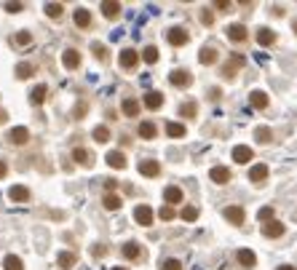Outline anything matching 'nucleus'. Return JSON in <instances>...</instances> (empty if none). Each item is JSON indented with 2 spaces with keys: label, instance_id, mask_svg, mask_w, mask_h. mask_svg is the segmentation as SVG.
I'll list each match as a JSON object with an SVG mask.
<instances>
[{
  "label": "nucleus",
  "instance_id": "aec40b11",
  "mask_svg": "<svg viewBox=\"0 0 297 270\" xmlns=\"http://www.w3.org/2000/svg\"><path fill=\"white\" fill-rule=\"evenodd\" d=\"M73 161L80 163L83 169H91V166H94V158H91V152H89L86 147H75V150H73Z\"/></svg>",
  "mask_w": 297,
  "mask_h": 270
},
{
  "label": "nucleus",
  "instance_id": "79ce46f5",
  "mask_svg": "<svg viewBox=\"0 0 297 270\" xmlns=\"http://www.w3.org/2000/svg\"><path fill=\"white\" fill-rule=\"evenodd\" d=\"M180 217H182L185 222H196V219H198V209H196V206H185V209L180 211Z\"/></svg>",
  "mask_w": 297,
  "mask_h": 270
},
{
  "label": "nucleus",
  "instance_id": "dca6fc26",
  "mask_svg": "<svg viewBox=\"0 0 297 270\" xmlns=\"http://www.w3.org/2000/svg\"><path fill=\"white\" fill-rule=\"evenodd\" d=\"M142 104H145L147 110H161L163 107V94L161 91H147L145 99H142Z\"/></svg>",
  "mask_w": 297,
  "mask_h": 270
},
{
  "label": "nucleus",
  "instance_id": "f3484780",
  "mask_svg": "<svg viewBox=\"0 0 297 270\" xmlns=\"http://www.w3.org/2000/svg\"><path fill=\"white\" fill-rule=\"evenodd\" d=\"M241 64H244V56H239V54H233V56H230V62H228V64H225V67H222V78H228V80H233V78H236V70H239Z\"/></svg>",
  "mask_w": 297,
  "mask_h": 270
},
{
  "label": "nucleus",
  "instance_id": "8fccbe9b",
  "mask_svg": "<svg viewBox=\"0 0 297 270\" xmlns=\"http://www.w3.org/2000/svg\"><path fill=\"white\" fill-rule=\"evenodd\" d=\"M201 21H204V25H211V21H215V16H211V11H201Z\"/></svg>",
  "mask_w": 297,
  "mask_h": 270
},
{
  "label": "nucleus",
  "instance_id": "7ed1b4c3",
  "mask_svg": "<svg viewBox=\"0 0 297 270\" xmlns=\"http://www.w3.org/2000/svg\"><path fill=\"white\" fill-rule=\"evenodd\" d=\"M6 139H8L11 145L22 147V145L30 142V128H27V126H16V128H11V131L6 134Z\"/></svg>",
  "mask_w": 297,
  "mask_h": 270
},
{
  "label": "nucleus",
  "instance_id": "6e6d98bb",
  "mask_svg": "<svg viewBox=\"0 0 297 270\" xmlns=\"http://www.w3.org/2000/svg\"><path fill=\"white\" fill-rule=\"evenodd\" d=\"M6 121H8V112H6V110H0V123H6Z\"/></svg>",
  "mask_w": 297,
  "mask_h": 270
},
{
  "label": "nucleus",
  "instance_id": "de8ad7c7",
  "mask_svg": "<svg viewBox=\"0 0 297 270\" xmlns=\"http://www.w3.org/2000/svg\"><path fill=\"white\" fill-rule=\"evenodd\" d=\"M158 217H161L163 222H169V219H174V209H172V206H163V209L158 211Z\"/></svg>",
  "mask_w": 297,
  "mask_h": 270
},
{
  "label": "nucleus",
  "instance_id": "5fc2aeb1",
  "mask_svg": "<svg viewBox=\"0 0 297 270\" xmlns=\"http://www.w3.org/2000/svg\"><path fill=\"white\" fill-rule=\"evenodd\" d=\"M6 177H8V163L0 161V179H6Z\"/></svg>",
  "mask_w": 297,
  "mask_h": 270
},
{
  "label": "nucleus",
  "instance_id": "bb28decb",
  "mask_svg": "<svg viewBox=\"0 0 297 270\" xmlns=\"http://www.w3.org/2000/svg\"><path fill=\"white\" fill-rule=\"evenodd\" d=\"M257 43H260V46H265V49H268V46H273V43H276V32H273L270 27H260V30H257Z\"/></svg>",
  "mask_w": 297,
  "mask_h": 270
},
{
  "label": "nucleus",
  "instance_id": "ddd939ff",
  "mask_svg": "<svg viewBox=\"0 0 297 270\" xmlns=\"http://www.w3.org/2000/svg\"><path fill=\"white\" fill-rule=\"evenodd\" d=\"M62 64H65L67 70H78V67L83 64V56H80V51H75V49H67V51L62 54Z\"/></svg>",
  "mask_w": 297,
  "mask_h": 270
},
{
  "label": "nucleus",
  "instance_id": "72a5a7b5",
  "mask_svg": "<svg viewBox=\"0 0 297 270\" xmlns=\"http://www.w3.org/2000/svg\"><path fill=\"white\" fill-rule=\"evenodd\" d=\"M3 270H25V262H22V257H16V254H6Z\"/></svg>",
  "mask_w": 297,
  "mask_h": 270
},
{
  "label": "nucleus",
  "instance_id": "393cba45",
  "mask_svg": "<svg viewBox=\"0 0 297 270\" xmlns=\"http://www.w3.org/2000/svg\"><path fill=\"white\" fill-rule=\"evenodd\" d=\"M228 38H230L233 43H244V40L249 38V32H246L244 25H230V27H228Z\"/></svg>",
  "mask_w": 297,
  "mask_h": 270
},
{
  "label": "nucleus",
  "instance_id": "7c9ffc66",
  "mask_svg": "<svg viewBox=\"0 0 297 270\" xmlns=\"http://www.w3.org/2000/svg\"><path fill=\"white\" fill-rule=\"evenodd\" d=\"M56 262H59V267H65V270H70L75 262H78V257L73 254V252H59L56 254Z\"/></svg>",
  "mask_w": 297,
  "mask_h": 270
},
{
  "label": "nucleus",
  "instance_id": "13d9d810",
  "mask_svg": "<svg viewBox=\"0 0 297 270\" xmlns=\"http://www.w3.org/2000/svg\"><path fill=\"white\" fill-rule=\"evenodd\" d=\"M292 30H294V35H297V21H294V25H292Z\"/></svg>",
  "mask_w": 297,
  "mask_h": 270
},
{
  "label": "nucleus",
  "instance_id": "6e6552de",
  "mask_svg": "<svg viewBox=\"0 0 297 270\" xmlns=\"http://www.w3.org/2000/svg\"><path fill=\"white\" fill-rule=\"evenodd\" d=\"M222 217L228 219L230 225H244V219H246V211H244L241 206H225Z\"/></svg>",
  "mask_w": 297,
  "mask_h": 270
},
{
  "label": "nucleus",
  "instance_id": "c9c22d12",
  "mask_svg": "<svg viewBox=\"0 0 297 270\" xmlns=\"http://www.w3.org/2000/svg\"><path fill=\"white\" fill-rule=\"evenodd\" d=\"M43 8H46V16H49V19H62V14H65L62 3H46Z\"/></svg>",
  "mask_w": 297,
  "mask_h": 270
},
{
  "label": "nucleus",
  "instance_id": "f704fd0d",
  "mask_svg": "<svg viewBox=\"0 0 297 270\" xmlns=\"http://www.w3.org/2000/svg\"><path fill=\"white\" fill-rule=\"evenodd\" d=\"M91 137H94V142L104 145V142H110V128H108V126H97V128L91 131Z\"/></svg>",
  "mask_w": 297,
  "mask_h": 270
},
{
  "label": "nucleus",
  "instance_id": "09e8293b",
  "mask_svg": "<svg viewBox=\"0 0 297 270\" xmlns=\"http://www.w3.org/2000/svg\"><path fill=\"white\" fill-rule=\"evenodd\" d=\"M6 11L8 14H22V11H25V3H6Z\"/></svg>",
  "mask_w": 297,
  "mask_h": 270
},
{
  "label": "nucleus",
  "instance_id": "423d86ee",
  "mask_svg": "<svg viewBox=\"0 0 297 270\" xmlns=\"http://www.w3.org/2000/svg\"><path fill=\"white\" fill-rule=\"evenodd\" d=\"M169 83L177 86V88H187L193 83V75H190L187 70H174V73H169Z\"/></svg>",
  "mask_w": 297,
  "mask_h": 270
},
{
  "label": "nucleus",
  "instance_id": "412c9836",
  "mask_svg": "<svg viewBox=\"0 0 297 270\" xmlns=\"http://www.w3.org/2000/svg\"><path fill=\"white\" fill-rule=\"evenodd\" d=\"M268 166H265V163H257V166H252V169H249V179H252L254 185H263L265 179H268Z\"/></svg>",
  "mask_w": 297,
  "mask_h": 270
},
{
  "label": "nucleus",
  "instance_id": "c03bdc74",
  "mask_svg": "<svg viewBox=\"0 0 297 270\" xmlns=\"http://www.w3.org/2000/svg\"><path fill=\"white\" fill-rule=\"evenodd\" d=\"M257 219L263 222V225H265V222H273V206H263V209H260L257 211Z\"/></svg>",
  "mask_w": 297,
  "mask_h": 270
},
{
  "label": "nucleus",
  "instance_id": "a211bd4d",
  "mask_svg": "<svg viewBox=\"0 0 297 270\" xmlns=\"http://www.w3.org/2000/svg\"><path fill=\"white\" fill-rule=\"evenodd\" d=\"M73 19H75V27H78V30H89L91 21H94L89 8H75V16H73Z\"/></svg>",
  "mask_w": 297,
  "mask_h": 270
},
{
  "label": "nucleus",
  "instance_id": "5701e85b",
  "mask_svg": "<svg viewBox=\"0 0 297 270\" xmlns=\"http://www.w3.org/2000/svg\"><path fill=\"white\" fill-rule=\"evenodd\" d=\"M102 206L108 209V211H118L123 206V198L118 195V193H104V198H102Z\"/></svg>",
  "mask_w": 297,
  "mask_h": 270
},
{
  "label": "nucleus",
  "instance_id": "9b49d317",
  "mask_svg": "<svg viewBox=\"0 0 297 270\" xmlns=\"http://www.w3.org/2000/svg\"><path fill=\"white\" fill-rule=\"evenodd\" d=\"M284 233H287V228H284V222H279V219L265 222V225H263V236L265 238H281Z\"/></svg>",
  "mask_w": 297,
  "mask_h": 270
},
{
  "label": "nucleus",
  "instance_id": "473e14b6",
  "mask_svg": "<svg viewBox=\"0 0 297 270\" xmlns=\"http://www.w3.org/2000/svg\"><path fill=\"white\" fill-rule=\"evenodd\" d=\"M121 110H123V115H129V118H137V115H139V102L137 99H123Z\"/></svg>",
  "mask_w": 297,
  "mask_h": 270
},
{
  "label": "nucleus",
  "instance_id": "20e7f679",
  "mask_svg": "<svg viewBox=\"0 0 297 270\" xmlns=\"http://www.w3.org/2000/svg\"><path fill=\"white\" fill-rule=\"evenodd\" d=\"M139 174L142 177H150V179H156L158 174H161V163L156 161V158H145V161H139Z\"/></svg>",
  "mask_w": 297,
  "mask_h": 270
},
{
  "label": "nucleus",
  "instance_id": "4be33fe9",
  "mask_svg": "<svg viewBox=\"0 0 297 270\" xmlns=\"http://www.w3.org/2000/svg\"><path fill=\"white\" fill-rule=\"evenodd\" d=\"M121 254L126 257V260H139V257H142V246L137 241H129V243L121 246Z\"/></svg>",
  "mask_w": 297,
  "mask_h": 270
},
{
  "label": "nucleus",
  "instance_id": "a18cd8bd",
  "mask_svg": "<svg viewBox=\"0 0 297 270\" xmlns=\"http://www.w3.org/2000/svg\"><path fill=\"white\" fill-rule=\"evenodd\" d=\"M86 110H89V104H86V102H78L75 110H73V118H75V121H83V118H86Z\"/></svg>",
  "mask_w": 297,
  "mask_h": 270
},
{
  "label": "nucleus",
  "instance_id": "37998d69",
  "mask_svg": "<svg viewBox=\"0 0 297 270\" xmlns=\"http://www.w3.org/2000/svg\"><path fill=\"white\" fill-rule=\"evenodd\" d=\"M158 267H161V270H182V262L174 260V257H169V260H161Z\"/></svg>",
  "mask_w": 297,
  "mask_h": 270
},
{
  "label": "nucleus",
  "instance_id": "1a4fd4ad",
  "mask_svg": "<svg viewBox=\"0 0 297 270\" xmlns=\"http://www.w3.org/2000/svg\"><path fill=\"white\" fill-rule=\"evenodd\" d=\"M104 158H108V166H110V169H121V171H123V169L129 166V161H126V152H123V150H110Z\"/></svg>",
  "mask_w": 297,
  "mask_h": 270
},
{
  "label": "nucleus",
  "instance_id": "4d7b16f0",
  "mask_svg": "<svg viewBox=\"0 0 297 270\" xmlns=\"http://www.w3.org/2000/svg\"><path fill=\"white\" fill-rule=\"evenodd\" d=\"M276 270H297V267H294V265H279Z\"/></svg>",
  "mask_w": 297,
  "mask_h": 270
},
{
  "label": "nucleus",
  "instance_id": "58836bf2",
  "mask_svg": "<svg viewBox=\"0 0 297 270\" xmlns=\"http://www.w3.org/2000/svg\"><path fill=\"white\" fill-rule=\"evenodd\" d=\"M91 54H94V59H97V62H102V64L110 59V56H108V49H104L102 43H91Z\"/></svg>",
  "mask_w": 297,
  "mask_h": 270
},
{
  "label": "nucleus",
  "instance_id": "39448f33",
  "mask_svg": "<svg viewBox=\"0 0 297 270\" xmlns=\"http://www.w3.org/2000/svg\"><path fill=\"white\" fill-rule=\"evenodd\" d=\"M166 40H169L174 49H180V46H185V43L190 40V32H187L185 27H172L169 32H166Z\"/></svg>",
  "mask_w": 297,
  "mask_h": 270
},
{
  "label": "nucleus",
  "instance_id": "f03ea898",
  "mask_svg": "<svg viewBox=\"0 0 297 270\" xmlns=\"http://www.w3.org/2000/svg\"><path fill=\"white\" fill-rule=\"evenodd\" d=\"M134 219H137V225L150 228V225H153V219H156V211H153L147 204H139V206L134 209Z\"/></svg>",
  "mask_w": 297,
  "mask_h": 270
},
{
  "label": "nucleus",
  "instance_id": "a878e982",
  "mask_svg": "<svg viewBox=\"0 0 297 270\" xmlns=\"http://www.w3.org/2000/svg\"><path fill=\"white\" fill-rule=\"evenodd\" d=\"M217 49H215V46H204V49H201V54H198V62L201 64H215L217 62Z\"/></svg>",
  "mask_w": 297,
  "mask_h": 270
},
{
  "label": "nucleus",
  "instance_id": "864d4df0",
  "mask_svg": "<svg viewBox=\"0 0 297 270\" xmlns=\"http://www.w3.org/2000/svg\"><path fill=\"white\" fill-rule=\"evenodd\" d=\"M220 97H222V91H220V88H209V99H211V102H217Z\"/></svg>",
  "mask_w": 297,
  "mask_h": 270
},
{
  "label": "nucleus",
  "instance_id": "2eb2a0df",
  "mask_svg": "<svg viewBox=\"0 0 297 270\" xmlns=\"http://www.w3.org/2000/svg\"><path fill=\"white\" fill-rule=\"evenodd\" d=\"M249 104H252L254 110H265L268 104H270V99H268V94L265 91H260V88H254L252 94H249Z\"/></svg>",
  "mask_w": 297,
  "mask_h": 270
},
{
  "label": "nucleus",
  "instance_id": "6ab92c4d",
  "mask_svg": "<svg viewBox=\"0 0 297 270\" xmlns=\"http://www.w3.org/2000/svg\"><path fill=\"white\" fill-rule=\"evenodd\" d=\"M254 158V150L252 147H246V145H236L233 147V161L236 163H249Z\"/></svg>",
  "mask_w": 297,
  "mask_h": 270
},
{
  "label": "nucleus",
  "instance_id": "9d476101",
  "mask_svg": "<svg viewBox=\"0 0 297 270\" xmlns=\"http://www.w3.org/2000/svg\"><path fill=\"white\" fill-rule=\"evenodd\" d=\"M209 179L215 182V185H228L233 179V174H230L228 166H215V169L209 171Z\"/></svg>",
  "mask_w": 297,
  "mask_h": 270
},
{
  "label": "nucleus",
  "instance_id": "e433bc0d",
  "mask_svg": "<svg viewBox=\"0 0 297 270\" xmlns=\"http://www.w3.org/2000/svg\"><path fill=\"white\" fill-rule=\"evenodd\" d=\"M254 139H257L260 145H268L270 139H273V131H270L268 126H257V128H254Z\"/></svg>",
  "mask_w": 297,
  "mask_h": 270
},
{
  "label": "nucleus",
  "instance_id": "f257e3e1",
  "mask_svg": "<svg viewBox=\"0 0 297 270\" xmlns=\"http://www.w3.org/2000/svg\"><path fill=\"white\" fill-rule=\"evenodd\" d=\"M139 59H142V54L137 51V49H123L121 54H118V64H121L123 70H137V64H139Z\"/></svg>",
  "mask_w": 297,
  "mask_h": 270
},
{
  "label": "nucleus",
  "instance_id": "4c0bfd02",
  "mask_svg": "<svg viewBox=\"0 0 297 270\" xmlns=\"http://www.w3.org/2000/svg\"><path fill=\"white\" fill-rule=\"evenodd\" d=\"M142 62L145 64H156L158 62V49L156 46H145V49H142Z\"/></svg>",
  "mask_w": 297,
  "mask_h": 270
},
{
  "label": "nucleus",
  "instance_id": "bf43d9fd",
  "mask_svg": "<svg viewBox=\"0 0 297 270\" xmlns=\"http://www.w3.org/2000/svg\"><path fill=\"white\" fill-rule=\"evenodd\" d=\"M113 270H129V267H113Z\"/></svg>",
  "mask_w": 297,
  "mask_h": 270
},
{
  "label": "nucleus",
  "instance_id": "b1692460",
  "mask_svg": "<svg viewBox=\"0 0 297 270\" xmlns=\"http://www.w3.org/2000/svg\"><path fill=\"white\" fill-rule=\"evenodd\" d=\"M137 134H139L142 139H156V137H158V128H156V123L142 121V123L137 126Z\"/></svg>",
  "mask_w": 297,
  "mask_h": 270
},
{
  "label": "nucleus",
  "instance_id": "c85d7f7f",
  "mask_svg": "<svg viewBox=\"0 0 297 270\" xmlns=\"http://www.w3.org/2000/svg\"><path fill=\"white\" fill-rule=\"evenodd\" d=\"M166 134H169L172 139H182V137L187 134V128H185V123H177V121H169V123H166Z\"/></svg>",
  "mask_w": 297,
  "mask_h": 270
},
{
  "label": "nucleus",
  "instance_id": "f8f14e48",
  "mask_svg": "<svg viewBox=\"0 0 297 270\" xmlns=\"http://www.w3.org/2000/svg\"><path fill=\"white\" fill-rule=\"evenodd\" d=\"M163 201L166 206H174V204H182L185 201V195H182V187H177V185H169L163 190Z\"/></svg>",
  "mask_w": 297,
  "mask_h": 270
},
{
  "label": "nucleus",
  "instance_id": "cd10ccee",
  "mask_svg": "<svg viewBox=\"0 0 297 270\" xmlns=\"http://www.w3.org/2000/svg\"><path fill=\"white\" fill-rule=\"evenodd\" d=\"M99 8H102V14L108 16V19H118V16H121V8H123V6L115 3V0H108V3H102Z\"/></svg>",
  "mask_w": 297,
  "mask_h": 270
},
{
  "label": "nucleus",
  "instance_id": "3c124183",
  "mask_svg": "<svg viewBox=\"0 0 297 270\" xmlns=\"http://www.w3.org/2000/svg\"><path fill=\"white\" fill-rule=\"evenodd\" d=\"M115 187H118V179H110V177L104 179V190H108V193H113Z\"/></svg>",
  "mask_w": 297,
  "mask_h": 270
},
{
  "label": "nucleus",
  "instance_id": "603ef678",
  "mask_svg": "<svg viewBox=\"0 0 297 270\" xmlns=\"http://www.w3.org/2000/svg\"><path fill=\"white\" fill-rule=\"evenodd\" d=\"M230 6H233V3H228V0H220V3H215L217 11H230Z\"/></svg>",
  "mask_w": 297,
  "mask_h": 270
},
{
  "label": "nucleus",
  "instance_id": "0eeeda50",
  "mask_svg": "<svg viewBox=\"0 0 297 270\" xmlns=\"http://www.w3.org/2000/svg\"><path fill=\"white\" fill-rule=\"evenodd\" d=\"M8 198H11L14 204H27L30 198H32V193H30L27 185H14V187L8 190Z\"/></svg>",
  "mask_w": 297,
  "mask_h": 270
},
{
  "label": "nucleus",
  "instance_id": "49530a36",
  "mask_svg": "<svg viewBox=\"0 0 297 270\" xmlns=\"http://www.w3.org/2000/svg\"><path fill=\"white\" fill-rule=\"evenodd\" d=\"M104 254H108V246H104V243H94L91 246V257H94V260H102Z\"/></svg>",
  "mask_w": 297,
  "mask_h": 270
},
{
  "label": "nucleus",
  "instance_id": "c756f323",
  "mask_svg": "<svg viewBox=\"0 0 297 270\" xmlns=\"http://www.w3.org/2000/svg\"><path fill=\"white\" fill-rule=\"evenodd\" d=\"M46 94H49V88H46L43 83H40V86H35V88L30 91V102L35 104V107H40V104L46 102Z\"/></svg>",
  "mask_w": 297,
  "mask_h": 270
},
{
  "label": "nucleus",
  "instance_id": "2f4dec72",
  "mask_svg": "<svg viewBox=\"0 0 297 270\" xmlns=\"http://www.w3.org/2000/svg\"><path fill=\"white\" fill-rule=\"evenodd\" d=\"M14 73H16V78H19V80H30V78L35 75V67H32L30 62H19Z\"/></svg>",
  "mask_w": 297,
  "mask_h": 270
},
{
  "label": "nucleus",
  "instance_id": "ea45409f",
  "mask_svg": "<svg viewBox=\"0 0 297 270\" xmlns=\"http://www.w3.org/2000/svg\"><path fill=\"white\" fill-rule=\"evenodd\" d=\"M180 115H182V118H196V115H198V104L196 102H185L180 107Z\"/></svg>",
  "mask_w": 297,
  "mask_h": 270
},
{
  "label": "nucleus",
  "instance_id": "a19ab883",
  "mask_svg": "<svg viewBox=\"0 0 297 270\" xmlns=\"http://www.w3.org/2000/svg\"><path fill=\"white\" fill-rule=\"evenodd\" d=\"M14 43H16V46H30V43H32V32H30V30H19V32L14 35Z\"/></svg>",
  "mask_w": 297,
  "mask_h": 270
},
{
  "label": "nucleus",
  "instance_id": "4468645a",
  "mask_svg": "<svg viewBox=\"0 0 297 270\" xmlns=\"http://www.w3.org/2000/svg\"><path fill=\"white\" fill-rule=\"evenodd\" d=\"M236 260H239V265H241V267L252 270V267L257 265V254H254L252 249H239V252H236Z\"/></svg>",
  "mask_w": 297,
  "mask_h": 270
}]
</instances>
